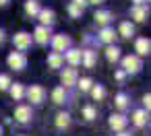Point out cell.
<instances>
[{"mask_svg": "<svg viewBox=\"0 0 151 136\" xmlns=\"http://www.w3.org/2000/svg\"><path fill=\"white\" fill-rule=\"evenodd\" d=\"M50 41H52V48H54V52H56V54H62V52H66V50L70 48V43H73V39H70L68 35H64V33L50 37Z\"/></svg>", "mask_w": 151, "mask_h": 136, "instance_id": "obj_1", "label": "cell"}, {"mask_svg": "<svg viewBox=\"0 0 151 136\" xmlns=\"http://www.w3.org/2000/svg\"><path fill=\"white\" fill-rule=\"evenodd\" d=\"M122 68H124V72H128V74H137V72L143 68L141 58H139V56H124V58H122Z\"/></svg>", "mask_w": 151, "mask_h": 136, "instance_id": "obj_2", "label": "cell"}, {"mask_svg": "<svg viewBox=\"0 0 151 136\" xmlns=\"http://www.w3.org/2000/svg\"><path fill=\"white\" fill-rule=\"evenodd\" d=\"M6 62H9V66H11L13 70H23V68L27 66V56H25L23 52H13V54H9Z\"/></svg>", "mask_w": 151, "mask_h": 136, "instance_id": "obj_3", "label": "cell"}, {"mask_svg": "<svg viewBox=\"0 0 151 136\" xmlns=\"http://www.w3.org/2000/svg\"><path fill=\"white\" fill-rule=\"evenodd\" d=\"M25 95H27V99H29L31 103H42V101L46 99V89H44L42 85H31V87L25 91Z\"/></svg>", "mask_w": 151, "mask_h": 136, "instance_id": "obj_4", "label": "cell"}, {"mask_svg": "<svg viewBox=\"0 0 151 136\" xmlns=\"http://www.w3.org/2000/svg\"><path fill=\"white\" fill-rule=\"evenodd\" d=\"M13 43H15V48L19 50V52H25L29 46H31V35L29 33H17L15 37H13Z\"/></svg>", "mask_w": 151, "mask_h": 136, "instance_id": "obj_5", "label": "cell"}, {"mask_svg": "<svg viewBox=\"0 0 151 136\" xmlns=\"http://www.w3.org/2000/svg\"><path fill=\"white\" fill-rule=\"evenodd\" d=\"M60 83H62V89H68V87L77 85V70H75V68H66V70H62V74H60Z\"/></svg>", "mask_w": 151, "mask_h": 136, "instance_id": "obj_6", "label": "cell"}, {"mask_svg": "<svg viewBox=\"0 0 151 136\" xmlns=\"http://www.w3.org/2000/svg\"><path fill=\"white\" fill-rule=\"evenodd\" d=\"M15 117H17L19 124H27V122H31V117H33L31 107H29V105H19V107L15 109Z\"/></svg>", "mask_w": 151, "mask_h": 136, "instance_id": "obj_7", "label": "cell"}, {"mask_svg": "<svg viewBox=\"0 0 151 136\" xmlns=\"http://www.w3.org/2000/svg\"><path fill=\"white\" fill-rule=\"evenodd\" d=\"M126 124H128V120H126V117H124L122 113H114V115H110V128H112V130L124 132Z\"/></svg>", "mask_w": 151, "mask_h": 136, "instance_id": "obj_8", "label": "cell"}, {"mask_svg": "<svg viewBox=\"0 0 151 136\" xmlns=\"http://www.w3.org/2000/svg\"><path fill=\"white\" fill-rule=\"evenodd\" d=\"M33 39H35V41H37L40 46H46V43L50 41V29H48V27H42V25H40V27H37V29L33 31Z\"/></svg>", "mask_w": 151, "mask_h": 136, "instance_id": "obj_9", "label": "cell"}, {"mask_svg": "<svg viewBox=\"0 0 151 136\" xmlns=\"http://www.w3.org/2000/svg\"><path fill=\"white\" fill-rule=\"evenodd\" d=\"M134 50H137V54H139V56H149L151 41H149L147 37H141V39H137V43H134Z\"/></svg>", "mask_w": 151, "mask_h": 136, "instance_id": "obj_10", "label": "cell"}, {"mask_svg": "<svg viewBox=\"0 0 151 136\" xmlns=\"http://www.w3.org/2000/svg\"><path fill=\"white\" fill-rule=\"evenodd\" d=\"M37 17L42 21V27H48V25L54 23V11H50V9H40Z\"/></svg>", "mask_w": 151, "mask_h": 136, "instance_id": "obj_11", "label": "cell"}, {"mask_svg": "<svg viewBox=\"0 0 151 136\" xmlns=\"http://www.w3.org/2000/svg\"><path fill=\"white\" fill-rule=\"evenodd\" d=\"M93 19H95V23H97L99 27H108V23H110V19H112V13H110V11H97V13L93 15Z\"/></svg>", "mask_w": 151, "mask_h": 136, "instance_id": "obj_12", "label": "cell"}, {"mask_svg": "<svg viewBox=\"0 0 151 136\" xmlns=\"http://www.w3.org/2000/svg\"><path fill=\"white\" fill-rule=\"evenodd\" d=\"M81 62L85 64V68H93L95 66V52H91V50L81 52Z\"/></svg>", "mask_w": 151, "mask_h": 136, "instance_id": "obj_13", "label": "cell"}, {"mask_svg": "<svg viewBox=\"0 0 151 136\" xmlns=\"http://www.w3.org/2000/svg\"><path fill=\"white\" fill-rule=\"evenodd\" d=\"M68 126H70V113L60 111V113L56 115V128H58V130H66Z\"/></svg>", "mask_w": 151, "mask_h": 136, "instance_id": "obj_14", "label": "cell"}, {"mask_svg": "<svg viewBox=\"0 0 151 136\" xmlns=\"http://www.w3.org/2000/svg\"><path fill=\"white\" fill-rule=\"evenodd\" d=\"M114 39H116V31L110 29V27H104L101 33H99V41H104V43H114Z\"/></svg>", "mask_w": 151, "mask_h": 136, "instance_id": "obj_15", "label": "cell"}, {"mask_svg": "<svg viewBox=\"0 0 151 136\" xmlns=\"http://www.w3.org/2000/svg\"><path fill=\"white\" fill-rule=\"evenodd\" d=\"M62 64H64V56H62V54L52 52V54L48 56V66H50V68H60Z\"/></svg>", "mask_w": 151, "mask_h": 136, "instance_id": "obj_16", "label": "cell"}, {"mask_svg": "<svg viewBox=\"0 0 151 136\" xmlns=\"http://www.w3.org/2000/svg\"><path fill=\"white\" fill-rule=\"evenodd\" d=\"M132 124H134L137 128H143V126L147 124V111H143V109H137V111L132 113Z\"/></svg>", "mask_w": 151, "mask_h": 136, "instance_id": "obj_17", "label": "cell"}, {"mask_svg": "<svg viewBox=\"0 0 151 136\" xmlns=\"http://www.w3.org/2000/svg\"><path fill=\"white\" fill-rule=\"evenodd\" d=\"M130 17H132L134 21L143 23V21L147 19V9H143V6H132V11H130Z\"/></svg>", "mask_w": 151, "mask_h": 136, "instance_id": "obj_18", "label": "cell"}, {"mask_svg": "<svg viewBox=\"0 0 151 136\" xmlns=\"http://www.w3.org/2000/svg\"><path fill=\"white\" fill-rule=\"evenodd\" d=\"M120 37H132L134 35V27H132V23H128V21H124V23H120Z\"/></svg>", "mask_w": 151, "mask_h": 136, "instance_id": "obj_19", "label": "cell"}, {"mask_svg": "<svg viewBox=\"0 0 151 136\" xmlns=\"http://www.w3.org/2000/svg\"><path fill=\"white\" fill-rule=\"evenodd\" d=\"M66 60L70 66L81 64V50H66Z\"/></svg>", "mask_w": 151, "mask_h": 136, "instance_id": "obj_20", "label": "cell"}, {"mask_svg": "<svg viewBox=\"0 0 151 136\" xmlns=\"http://www.w3.org/2000/svg\"><path fill=\"white\" fill-rule=\"evenodd\" d=\"M9 89H11V95H13V99H15V101L23 99V95H25V89H23V85L15 83V85H11Z\"/></svg>", "mask_w": 151, "mask_h": 136, "instance_id": "obj_21", "label": "cell"}, {"mask_svg": "<svg viewBox=\"0 0 151 136\" xmlns=\"http://www.w3.org/2000/svg\"><path fill=\"white\" fill-rule=\"evenodd\" d=\"M106 58H108V62H116V60L120 58V50H118L116 46H108V50H106Z\"/></svg>", "mask_w": 151, "mask_h": 136, "instance_id": "obj_22", "label": "cell"}, {"mask_svg": "<svg viewBox=\"0 0 151 136\" xmlns=\"http://www.w3.org/2000/svg\"><path fill=\"white\" fill-rule=\"evenodd\" d=\"M52 99H54V103H64V99H66V91H64L62 87L54 89V91H52Z\"/></svg>", "mask_w": 151, "mask_h": 136, "instance_id": "obj_23", "label": "cell"}, {"mask_svg": "<svg viewBox=\"0 0 151 136\" xmlns=\"http://www.w3.org/2000/svg\"><path fill=\"white\" fill-rule=\"evenodd\" d=\"M95 115H97V111H95V107H93V105H85V107H83V117H85L87 122L95 120Z\"/></svg>", "mask_w": 151, "mask_h": 136, "instance_id": "obj_24", "label": "cell"}, {"mask_svg": "<svg viewBox=\"0 0 151 136\" xmlns=\"http://www.w3.org/2000/svg\"><path fill=\"white\" fill-rule=\"evenodd\" d=\"M25 13H27L29 17H35V15L40 13V4H37V2H31V0H29V2L25 4Z\"/></svg>", "mask_w": 151, "mask_h": 136, "instance_id": "obj_25", "label": "cell"}, {"mask_svg": "<svg viewBox=\"0 0 151 136\" xmlns=\"http://www.w3.org/2000/svg\"><path fill=\"white\" fill-rule=\"evenodd\" d=\"M89 91H91V95H93V99H95V101L104 99V95H106V91H104V87H101V85H95V87H91Z\"/></svg>", "mask_w": 151, "mask_h": 136, "instance_id": "obj_26", "label": "cell"}, {"mask_svg": "<svg viewBox=\"0 0 151 136\" xmlns=\"http://www.w3.org/2000/svg\"><path fill=\"white\" fill-rule=\"evenodd\" d=\"M11 85L13 83H11V76L9 74H0V91H6Z\"/></svg>", "mask_w": 151, "mask_h": 136, "instance_id": "obj_27", "label": "cell"}, {"mask_svg": "<svg viewBox=\"0 0 151 136\" xmlns=\"http://www.w3.org/2000/svg\"><path fill=\"white\" fill-rule=\"evenodd\" d=\"M77 85H79V89H81V91H89V89L93 87V83H91V78H87V76H85V78H81V80H79Z\"/></svg>", "mask_w": 151, "mask_h": 136, "instance_id": "obj_28", "label": "cell"}, {"mask_svg": "<svg viewBox=\"0 0 151 136\" xmlns=\"http://www.w3.org/2000/svg\"><path fill=\"white\" fill-rule=\"evenodd\" d=\"M114 101H116V107H118V109H124V107L128 105V103H126V95H122V93H118Z\"/></svg>", "mask_w": 151, "mask_h": 136, "instance_id": "obj_29", "label": "cell"}, {"mask_svg": "<svg viewBox=\"0 0 151 136\" xmlns=\"http://www.w3.org/2000/svg\"><path fill=\"white\" fill-rule=\"evenodd\" d=\"M68 13H70V17H75V19H77V17H81L83 9H79L77 4H73V2H70V4H68Z\"/></svg>", "mask_w": 151, "mask_h": 136, "instance_id": "obj_30", "label": "cell"}, {"mask_svg": "<svg viewBox=\"0 0 151 136\" xmlns=\"http://www.w3.org/2000/svg\"><path fill=\"white\" fill-rule=\"evenodd\" d=\"M143 105L147 107V111H149V107H151V95L147 93V95H143Z\"/></svg>", "mask_w": 151, "mask_h": 136, "instance_id": "obj_31", "label": "cell"}, {"mask_svg": "<svg viewBox=\"0 0 151 136\" xmlns=\"http://www.w3.org/2000/svg\"><path fill=\"white\" fill-rule=\"evenodd\" d=\"M73 4H77L79 9H85V6H87L89 2H87V0H73Z\"/></svg>", "mask_w": 151, "mask_h": 136, "instance_id": "obj_32", "label": "cell"}, {"mask_svg": "<svg viewBox=\"0 0 151 136\" xmlns=\"http://www.w3.org/2000/svg\"><path fill=\"white\" fill-rule=\"evenodd\" d=\"M124 76H126V72H124V70H118V72H116V78H118V80H122Z\"/></svg>", "mask_w": 151, "mask_h": 136, "instance_id": "obj_33", "label": "cell"}, {"mask_svg": "<svg viewBox=\"0 0 151 136\" xmlns=\"http://www.w3.org/2000/svg\"><path fill=\"white\" fill-rule=\"evenodd\" d=\"M132 2H134V6H141V4L145 2V0H132Z\"/></svg>", "mask_w": 151, "mask_h": 136, "instance_id": "obj_34", "label": "cell"}, {"mask_svg": "<svg viewBox=\"0 0 151 136\" xmlns=\"http://www.w3.org/2000/svg\"><path fill=\"white\" fill-rule=\"evenodd\" d=\"M87 2H93V4H101L104 0H87Z\"/></svg>", "mask_w": 151, "mask_h": 136, "instance_id": "obj_35", "label": "cell"}, {"mask_svg": "<svg viewBox=\"0 0 151 136\" xmlns=\"http://www.w3.org/2000/svg\"><path fill=\"white\" fill-rule=\"evenodd\" d=\"M9 4V0H0V6H6Z\"/></svg>", "mask_w": 151, "mask_h": 136, "instance_id": "obj_36", "label": "cell"}, {"mask_svg": "<svg viewBox=\"0 0 151 136\" xmlns=\"http://www.w3.org/2000/svg\"><path fill=\"white\" fill-rule=\"evenodd\" d=\"M118 136H132V134H128V132H120Z\"/></svg>", "mask_w": 151, "mask_h": 136, "instance_id": "obj_37", "label": "cell"}, {"mask_svg": "<svg viewBox=\"0 0 151 136\" xmlns=\"http://www.w3.org/2000/svg\"><path fill=\"white\" fill-rule=\"evenodd\" d=\"M2 39H4V33H2V29H0V43H2Z\"/></svg>", "mask_w": 151, "mask_h": 136, "instance_id": "obj_38", "label": "cell"}, {"mask_svg": "<svg viewBox=\"0 0 151 136\" xmlns=\"http://www.w3.org/2000/svg\"><path fill=\"white\" fill-rule=\"evenodd\" d=\"M0 136H2V128H0Z\"/></svg>", "mask_w": 151, "mask_h": 136, "instance_id": "obj_39", "label": "cell"}]
</instances>
